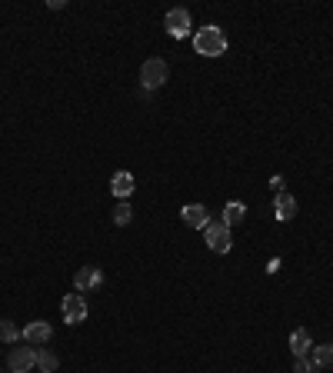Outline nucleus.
Segmentation results:
<instances>
[{
	"instance_id": "obj_1",
	"label": "nucleus",
	"mask_w": 333,
	"mask_h": 373,
	"mask_svg": "<svg viewBox=\"0 0 333 373\" xmlns=\"http://www.w3.org/2000/svg\"><path fill=\"white\" fill-rule=\"evenodd\" d=\"M194 50H197L200 57H220V53H227V34L217 24L200 27V30L194 34Z\"/></svg>"
},
{
	"instance_id": "obj_2",
	"label": "nucleus",
	"mask_w": 333,
	"mask_h": 373,
	"mask_svg": "<svg viewBox=\"0 0 333 373\" xmlns=\"http://www.w3.org/2000/svg\"><path fill=\"white\" fill-rule=\"evenodd\" d=\"M167 80H170V67H167V60L150 57V60H144V64H140V90L154 94L157 87H163Z\"/></svg>"
},
{
	"instance_id": "obj_3",
	"label": "nucleus",
	"mask_w": 333,
	"mask_h": 373,
	"mask_svg": "<svg viewBox=\"0 0 333 373\" xmlns=\"http://www.w3.org/2000/svg\"><path fill=\"white\" fill-rule=\"evenodd\" d=\"M204 237H207V247L213 250V253H230L233 250V233L224 220H210L204 227Z\"/></svg>"
},
{
	"instance_id": "obj_4",
	"label": "nucleus",
	"mask_w": 333,
	"mask_h": 373,
	"mask_svg": "<svg viewBox=\"0 0 333 373\" xmlns=\"http://www.w3.org/2000/svg\"><path fill=\"white\" fill-rule=\"evenodd\" d=\"M163 27H167V34H170L174 40H183V37H190V34H194V17H190V10H187V7H174V10H167Z\"/></svg>"
},
{
	"instance_id": "obj_5",
	"label": "nucleus",
	"mask_w": 333,
	"mask_h": 373,
	"mask_svg": "<svg viewBox=\"0 0 333 373\" xmlns=\"http://www.w3.org/2000/svg\"><path fill=\"white\" fill-rule=\"evenodd\" d=\"M60 310H64V324L74 326V324H83V320H87V310H90V307H87V297L74 290V294H67V297L60 300Z\"/></svg>"
},
{
	"instance_id": "obj_6",
	"label": "nucleus",
	"mask_w": 333,
	"mask_h": 373,
	"mask_svg": "<svg viewBox=\"0 0 333 373\" xmlns=\"http://www.w3.org/2000/svg\"><path fill=\"white\" fill-rule=\"evenodd\" d=\"M34 363H37V350L34 347H14L7 353V367L10 373H30L34 370Z\"/></svg>"
},
{
	"instance_id": "obj_7",
	"label": "nucleus",
	"mask_w": 333,
	"mask_h": 373,
	"mask_svg": "<svg viewBox=\"0 0 333 373\" xmlns=\"http://www.w3.org/2000/svg\"><path fill=\"white\" fill-rule=\"evenodd\" d=\"M53 337V326L47 320H30V324L21 330V340H27L30 347H40V344H47Z\"/></svg>"
},
{
	"instance_id": "obj_8",
	"label": "nucleus",
	"mask_w": 333,
	"mask_h": 373,
	"mask_svg": "<svg viewBox=\"0 0 333 373\" xmlns=\"http://www.w3.org/2000/svg\"><path fill=\"white\" fill-rule=\"evenodd\" d=\"M180 220L190 227V230H204L210 224V210H207L204 203H187L183 210H180Z\"/></svg>"
},
{
	"instance_id": "obj_9",
	"label": "nucleus",
	"mask_w": 333,
	"mask_h": 373,
	"mask_svg": "<svg viewBox=\"0 0 333 373\" xmlns=\"http://www.w3.org/2000/svg\"><path fill=\"white\" fill-rule=\"evenodd\" d=\"M101 283H103L101 267H80L77 274H74V290H77V294H87V290H94V287H101Z\"/></svg>"
},
{
	"instance_id": "obj_10",
	"label": "nucleus",
	"mask_w": 333,
	"mask_h": 373,
	"mask_svg": "<svg viewBox=\"0 0 333 373\" xmlns=\"http://www.w3.org/2000/svg\"><path fill=\"white\" fill-rule=\"evenodd\" d=\"M293 217H297V197L287 194V190H280V194L274 197V220L287 224V220H293Z\"/></svg>"
},
{
	"instance_id": "obj_11",
	"label": "nucleus",
	"mask_w": 333,
	"mask_h": 373,
	"mask_svg": "<svg viewBox=\"0 0 333 373\" xmlns=\"http://www.w3.org/2000/svg\"><path fill=\"white\" fill-rule=\"evenodd\" d=\"M133 187H137V180H133L130 170H117V174L110 177V194H114V197L127 200L130 194H133Z\"/></svg>"
},
{
	"instance_id": "obj_12",
	"label": "nucleus",
	"mask_w": 333,
	"mask_h": 373,
	"mask_svg": "<svg viewBox=\"0 0 333 373\" xmlns=\"http://www.w3.org/2000/svg\"><path fill=\"white\" fill-rule=\"evenodd\" d=\"M290 350H293V357H310V350H313L310 330H293L290 333Z\"/></svg>"
},
{
	"instance_id": "obj_13",
	"label": "nucleus",
	"mask_w": 333,
	"mask_h": 373,
	"mask_svg": "<svg viewBox=\"0 0 333 373\" xmlns=\"http://www.w3.org/2000/svg\"><path fill=\"white\" fill-rule=\"evenodd\" d=\"M310 360L317 370H333V344H323V347L310 350Z\"/></svg>"
},
{
	"instance_id": "obj_14",
	"label": "nucleus",
	"mask_w": 333,
	"mask_h": 373,
	"mask_svg": "<svg viewBox=\"0 0 333 373\" xmlns=\"http://www.w3.org/2000/svg\"><path fill=\"white\" fill-rule=\"evenodd\" d=\"M40 373H57V367H60V357L53 353V350H47V347H40L37 350V363H34Z\"/></svg>"
},
{
	"instance_id": "obj_15",
	"label": "nucleus",
	"mask_w": 333,
	"mask_h": 373,
	"mask_svg": "<svg viewBox=\"0 0 333 373\" xmlns=\"http://www.w3.org/2000/svg\"><path fill=\"white\" fill-rule=\"evenodd\" d=\"M227 227H233V224H243L247 220V207L240 203V200H230L227 207H224V217H220Z\"/></svg>"
},
{
	"instance_id": "obj_16",
	"label": "nucleus",
	"mask_w": 333,
	"mask_h": 373,
	"mask_svg": "<svg viewBox=\"0 0 333 373\" xmlns=\"http://www.w3.org/2000/svg\"><path fill=\"white\" fill-rule=\"evenodd\" d=\"M130 220H133V207H130L127 200H120V203L114 207V224H117V227H127Z\"/></svg>"
},
{
	"instance_id": "obj_17",
	"label": "nucleus",
	"mask_w": 333,
	"mask_h": 373,
	"mask_svg": "<svg viewBox=\"0 0 333 373\" xmlns=\"http://www.w3.org/2000/svg\"><path fill=\"white\" fill-rule=\"evenodd\" d=\"M14 340H21V330L10 320H0V344H14Z\"/></svg>"
},
{
	"instance_id": "obj_18",
	"label": "nucleus",
	"mask_w": 333,
	"mask_h": 373,
	"mask_svg": "<svg viewBox=\"0 0 333 373\" xmlns=\"http://www.w3.org/2000/svg\"><path fill=\"white\" fill-rule=\"evenodd\" d=\"M293 373H317V367H313L310 357H297V360H293Z\"/></svg>"
},
{
	"instance_id": "obj_19",
	"label": "nucleus",
	"mask_w": 333,
	"mask_h": 373,
	"mask_svg": "<svg viewBox=\"0 0 333 373\" xmlns=\"http://www.w3.org/2000/svg\"><path fill=\"white\" fill-rule=\"evenodd\" d=\"M270 187H274V190L280 194V190H283V177H270Z\"/></svg>"
},
{
	"instance_id": "obj_20",
	"label": "nucleus",
	"mask_w": 333,
	"mask_h": 373,
	"mask_svg": "<svg viewBox=\"0 0 333 373\" xmlns=\"http://www.w3.org/2000/svg\"><path fill=\"white\" fill-rule=\"evenodd\" d=\"M277 270H280V260H277V257H274V260H270V263H267V274H277Z\"/></svg>"
}]
</instances>
